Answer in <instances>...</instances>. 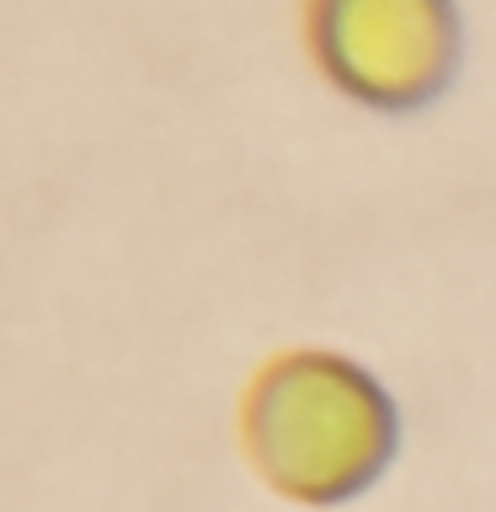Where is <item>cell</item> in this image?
I'll return each instance as SVG.
<instances>
[{
    "label": "cell",
    "instance_id": "1",
    "mask_svg": "<svg viewBox=\"0 0 496 512\" xmlns=\"http://www.w3.org/2000/svg\"><path fill=\"white\" fill-rule=\"evenodd\" d=\"M246 448L283 496L331 507L379 480L395 448V411L347 358L288 352L246 400Z\"/></svg>",
    "mask_w": 496,
    "mask_h": 512
},
{
    "label": "cell",
    "instance_id": "2",
    "mask_svg": "<svg viewBox=\"0 0 496 512\" xmlns=\"http://www.w3.org/2000/svg\"><path fill=\"white\" fill-rule=\"evenodd\" d=\"M315 54L342 91L411 107L443 86L454 16L448 0H315Z\"/></svg>",
    "mask_w": 496,
    "mask_h": 512
}]
</instances>
